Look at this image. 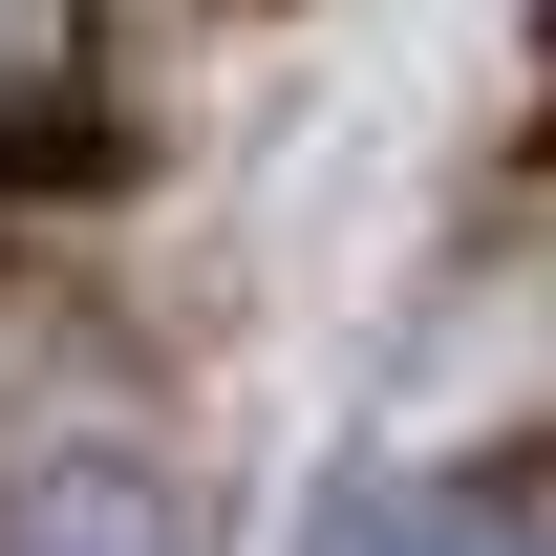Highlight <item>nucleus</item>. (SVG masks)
<instances>
[{
  "label": "nucleus",
  "mask_w": 556,
  "mask_h": 556,
  "mask_svg": "<svg viewBox=\"0 0 556 556\" xmlns=\"http://www.w3.org/2000/svg\"><path fill=\"white\" fill-rule=\"evenodd\" d=\"M0 556H172V492L129 450H43V471L0 492Z\"/></svg>",
  "instance_id": "obj_1"
},
{
  "label": "nucleus",
  "mask_w": 556,
  "mask_h": 556,
  "mask_svg": "<svg viewBox=\"0 0 556 556\" xmlns=\"http://www.w3.org/2000/svg\"><path fill=\"white\" fill-rule=\"evenodd\" d=\"M321 556H556V514L535 492H343Z\"/></svg>",
  "instance_id": "obj_2"
},
{
  "label": "nucleus",
  "mask_w": 556,
  "mask_h": 556,
  "mask_svg": "<svg viewBox=\"0 0 556 556\" xmlns=\"http://www.w3.org/2000/svg\"><path fill=\"white\" fill-rule=\"evenodd\" d=\"M0 193H129V108L108 86H0Z\"/></svg>",
  "instance_id": "obj_3"
},
{
  "label": "nucleus",
  "mask_w": 556,
  "mask_h": 556,
  "mask_svg": "<svg viewBox=\"0 0 556 556\" xmlns=\"http://www.w3.org/2000/svg\"><path fill=\"white\" fill-rule=\"evenodd\" d=\"M0 43H22V0H0Z\"/></svg>",
  "instance_id": "obj_4"
}]
</instances>
